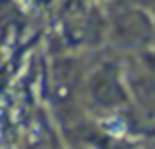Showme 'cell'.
<instances>
[{"mask_svg": "<svg viewBox=\"0 0 155 149\" xmlns=\"http://www.w3.org/2000/svg\"><path fill=\"white\" fill-rule=\"evenodd\" d=\"M20 2H22V4H24V6H28V4H30V2H31V0H20Z\"/></svg>", "mask_w": 155, "mask_h": 149, "instance_id": "1", "label": "cell"}]
</instances>
